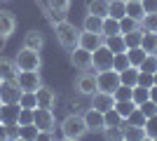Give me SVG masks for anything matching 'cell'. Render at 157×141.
Returning <instances> with one entry per match:
<instances>
[{"instance_id": "8d00e7d4", "label": "cell", "mask_w": 157, "mask_h": 141, "mask_svg": "<svg viewBox=\"0 0 157 141\" xmlns=\"http://www.w3.org/2000/svg\"><path fill=\"white\" fill-rule=\"evenodd\" d=\"M141 28L145 33H157V14H145L141 19Z\"/></svg>"}, {"instance_id": "603a6c76", "label": "cell", "mask_w": 157, "mask_h": 141, "mask_svg": "<svg viewBox=\"0 0 157 141\" xmlns=\"http://www.w3.org/2000/svg\"><path fill=\"white\" fill-rule=\"evenodd\" d=\"M105 45H108V49H110L113 54L127 52V45H124V38H122V33H117V35H108V38H105Z\"/></svg>"}, {"instance_id": "1f68e13d", "label": "cell", "mask_w": 157, "mask_h": 141, "mask_svg": "<svg viewBox=\"0 0 157 141\" xmlns=\"http://www.w3.org/2000/svg\"><path fill=\"white\" fill-rule=\"evenodd\" d=\"M19 108H38V96L35 92H21V99L17 104Z\"/></svg>"}, {"instance_id": "3957f363", "label": "cell", "mask_w": 157, "mask_h": 141, "mask_svg": "<svg viewBox=\"0 0 157 141\" xmlns=\"http://www.w3.org/2000/svg\"><path fill=\"white\" fill-rule=\"evenodd\" d=\"M14 61H17L19 71H40V66H42L40 49H28V47H21L14 57Z\"/></svg>"}, {"instance_id": "ee69618b", "label": "cell", "mask_w": 157, "mask_h": 141, "mask_svg": "<svg viewBox=\"0 0 157 141\" xmlns=\"http://www.w3.org/2000/svg\"><path fill=\"white\" fill-rule=\"evenodd\" d=\"M145 14H157V0H141Z\"/></svg>"}, {"instance_id": "c3c4849f", "label": "cell", "mask_w": 157, "mask_h": 141, "mask_svg": "<svg viewBox=\"0 0 157 141\" xmlns=\"http://www.w3.org/2000/svg\"><path fill=\"white\" fill-rule=\"evenodd\" d=\"M0 85H2V78H0Z\"/></svg>"}, {"instance_id": "f546056e", "label": "cell", "mask_w": 157, "mask_h": 141, "mask_svg": "<svg viewBox=\"0 0 157 141\" xmlns=\"http://www.w3.org/2000/svg\"><path fill=\"white\" fill-rule=\"evenodd\" d=\"M145 54H148V52H145L143 47H131V49H127V57H129L131 66H136V68L141 66V61L145 59Z\"/></svg>"}, {"instance_id": "ffe728a7", "label": "cell", "mask_w": 157, "mask_h": 141, "mask_svg": "<svg viewBox=\"0 0 157 141\" xmlns=\"http://www.w3.org/2000/svg\"><path fill=\"white\" fill-rule=\"evenodd\" d=\"M108 5H110V0H89L87 2V14L108 17Z\"/></svg>"}, {"instance_id": "b9f144b4", "label": "cell", "mask_w": 157, "mask_h": 141, "mask_svg": "<svg viewBox=\"0 0 157 141\" xmlns=\"http://www.w3.org/2000/svg\"><path fill=\"white\" fill-rule=\"evenodd\" d=\"M138 108H141V113H143L145 118H150V115H155V113H157V104H155L152 99H148L145 104H141Z\"/></svg>"}, {"instance_id": "d590c367", "label": "cell", "mask_w": 157, "mask_h": 141, "mask_svg": "<svg viewBox=\"0 0 157 141\" xmlns=\"http://www.w3.org/2000/svg\"><path fill=\"white\" fill-rule=\"evenodd\" d=\"M33 111H35V108H19V115H17V125H19V127L33 125Z\"/></svg>"}, {"instance_id": "ab89813d", "label": "cell", "mask_w": 157, "mask_h": 141, "mask_svg": "<svg viewBox=\"0 0 157 141\" xmlns=\"http://www.w3.org/2000/svg\"><path fill=\"white\" fill-rule=\"evenodd\" d=\"M103 136L108 141H113V139H124V134H122V125H120V127H103Z\"/></svg>"}, {"instance_id": "f1b7e54d", "label": "cell", "mask_w": 157, "mask_h": 141, "mask_svg": "<svg viewBox=\"0 0 157 141\" xmlns=\"http://www.w3.org/2000/svg\"><path fill=\"white\" fill-rule=\"evenodd\" d=\"M141 47H143L148 54H157V33H145V31H143Z\"/></svg>"}, {"instance_id": "7bdbcfd3", "label": "cell", "mask_w": 157, "mask_h": 141, "mask_svg": "<svg viewBox=\"0 0 157 141\" xmlns=\"http://www.w3.org/2000/svg\"><path fill=\"white\" fill-rule=\"evenodd\" d=\"M127 122H131V125H145V115L141 113V108H136V111L127 118Z\"/></svg>"}, {"instance_id": "2e32d148", "label": "cell", "mask_w": 157, "mask_h": 141, "mask_svg": "<svg viewBox=\"0 0 157 141\" xmlns=\"http://www.w3.org/2000/svg\"><path fill=\"white\" fill-rule=\"evenodd\" d=\"M122 134H124L127 141H145L148 139V134H145V127L143 125H131V122H122Z\"/></svg>"}, {"instance_id": "4316f807", "label": "cell", "mask_w": 157, "mask_h": 141, "mask_svg": "<svg viewBox=\"0 0 157 141\" xmlns=\"http://www.w3.org/2000/svg\"><path fill=\"white\" fill-rule=\"evenodd\" d=\"M136 108H138V106H136V104H134L131 99H124V101H115V111H117V113L122 115L124 120L129 118L131 113H134V111H136Z\"/></svg>"}, {"instance_id": "d6986e66", "label": "cell", "mask_w": 157, "mask_h": 141, "mask_svg": "<svg viewBox=\"0 0 157 141\" xmlns=\"http://www.w3.org/2000/svg\"><path fill=\"white\" fill-rule=\"evenodd\" d=\"M42 45H45V38L40 31H28L24 35V47H28V49H42Z\"/></svg>"}, {"instance_id": "30bf717a", "label": "cell", "mask_w": 157, "mask_h": 141, "mask_svg": "<svg viewBox=\"0 0 157 141\" xmlns=\"http://www.w3.org/2000/svg\"><path fill=\"white\" fill-rule=\"evenodd\" d=\"M113 57H115V54L110 52V49H108V45H101V47H96V49H94L92 52V61H94V71H103V68H113Z\"/></svg>"}, {"instance_id": "4dcf8cb0", "label": "cell", "mask_w": 157, "mask_h": 141, "mask_svg": "<svg viewBox=\"0 0 157 141\" xmlns=\"http://www.w3.org/2000/svg\"><path fill=\"white\" fill-rule=\"evenodd\" d=\"M103 118H105V127H120L122 122H124V118L115 111V108H110V111H105L103 113Z\"/></svg>"}, {"instance_id": "d6a6232c", "label": "cell", "mask_w": 157, "mask_h": 141, "mask_svg": "<svg viewBox=\"0 0 157 141\" xmlns=\"http://www.w3.org/2000/svg\"><path fill=\"white\" fill-rule=\"evenodd\" d=\"M129 66H131V61H129V57H127V52H120V54L113 57V68H115L117 73H122V71L129 68Z\"/></svg>"}, {"instance_id": "9c48e42d", "label": "cell", "mask_w": 157, "mask_h": 141, "mask_svg": "<svg viewBox=\"0 0 157 141\" xmlns=\"http://www.w3.org/2000/svg\"><path fill=\"white\" fill-rule=\"evenodd\" d=\"M71 64L78 71H92L94 66V61H92V52L89 49H85V47H73L71 49Z\"/></svg>"}, {"instance_id": "d4e9b609", "label": "cell", "mask_w": 157, "mask_h": 141, "mask_svg": "<svg viewBox=\"0 0 157 141\" xmlns=\"http://www.w3.org/2000/svg\"><path fill=\"white\" fill-rule=\"evenodd\" d=\"M124 14H127V0H110V5H108V17L122 19Z\"/></svg>"}, {"instance_id": "4fadbf2b", "label": "cell", "mask_w": 157, "mask_h": 141, "mask_svg": "<svg viewBox=\"0 0 157 141\" xmlns=\"http://www.w3.org/2000/svg\"><path fill=\"white\" fill-rule=\"evenodd\" d=\"M85 122H87V129L89 132H103V127H105V118H103V113L101 111H96V108H89L85 115Z\"/></svg>"}, {"instance_id": "ba28073f", "label": "cell", "mask_w": 157, "mask_h": 141, "mask_svg": "<svg viewBox=\"0 0 157 141\" xmlns=\"http://www.w3.org/2000/svg\"><path fill=\"white\" fill-rule=\"evenodd\" d=\"M17 85H19L21 92H35V89L42 85L40 71H19V75H17Z\"/></svg>"}, {"instance_id": "bcb514c9", "label": "cell", "mask_w": 157, "mask_h": 141, "mask_svg": "<svg viewBox=\"0 0 157 141\" xmlns=\"http://www.w3.org/2000/svg\"><path fill=\"white\" fill-rule=\"evenodd\" d=\"M0 122H2V106H0Z\"/></svg>"}, {"instance_id": "f35d334b", "label": "cell", "mask_w": 157, "mask_h": 141, "mask_svg": "<svg viewBox=\"0 0 157 141\" xmlns=\"http://www.w3.org/2000/svg\"><path fill=\"white\" fill-rule=\"evenodd\" d=\"M141 26V21H136V19H131V17H122V19H120V31H122V33H129V31H134V28H138Z\"/></svg>"}, {"instance_id": "8992f818", "label": "cell", "mask_w": 157, "mask_h": 141, "mask_svg": "<svg viewBox=\"0 0 157 141\" xmlns=\"http://www.w3.org/2000/svg\"><path fill=\"white\" fill-rule=\"evenodd\" d=\"M19 99H21V89L17 85V80H2V85H0L2 106H14V104H19Z\"/></svg>"}, {"instance_id": "7dc6e473", "label": "cell", "mask_w": 157, "mask_h": 141, "mask_svg": "<svg viewBox=\"0 0 157 141\" xmlns=\"http://www.w3.org/2000/svg\"><path fill=\"white\" fill-rule=\"evenodd\" d=\"M155 85H157V73H155Z\"/></svg>"}, {"instance_id": "277c9868", "label": "cell", "mask_w": 157, "mask_h": 141, "mask_svg": "<svg viewBox=\"0 0 157 141\" xmlns=\"http://www.w3.org/2000/svg\"><path fill=\"white\" fill-rule=\"evenodd\" d=\"M120 85H122V80H120V73L115 71V68H103V71H96V89L113 94Z\"/></svg>"}, {"instance_id": "7402d4cb", "label": "cell", "mask_w": 157, "mask_h": 141, "mask_svg": "<svg viewBox=\"0 0 157 141\" xmlns=\"http://www.w3.org/2000/svg\"><path fill=\"white\" fill-rule=\"evenodd\" d=\"M122 38H124L127 49H131V47H141V40H143V28L138 26V28H134V31H129V33H122Z\"/></svg>"}, {"instance_id": "9a60e30c", "label": "cell", "mask_w": 157, "mask_h": 141, "mask_svg": "<svg viewBox=\"0 0 157 141\" xmlns=\"http://www.w3.org/2000/svg\"><path fill=\"white\" fill-rule=\"evenodd\" d=\"M35 96H38L40 108H54V104H56V92L52 87H47V85H40L35 89Z\"/></svg>"}, {"instance_id": "60d3db41", "label": "cell", "mask_w": 157, "mask_h": 141, "mask_svg": "<svg viewBox=\"0 0 157 141\" xmlns=\"http://www.w3.org/2000/svg\"><path fill=\"white\" fill-rule=\"evenodd\" d=\"M138 85H141V87H152V85H155V73L141 71V73H138Z\"/></svg>"}, {"instance_id": "74e56055", "label": "cell", "mask_w": 157, "mask_h": 141, "mask_svg": "<svg viewBox=\"0 0 157 141\" xmlns=\"http://www.w3.org/2000/svg\"><path fill=\"white\" fill-rule=\"evenodd\" d=\"M145 134H148V139H157V113L150 115V118H145Z\"/></svg>"}, {"instance_id": "e575fe53", "label": "cell", "mask_w": 157, "mask_h": 141, "mask_svg": "<svg viewBox=\"0 0 157 141\" xmlns=\"http://www.w3.org/2000/svg\"><path fill=\"white\" fill-rule=\"evenodd\" d=\"M47 5H49L52 12H56V14L63 17V14L71 10V0H47Z\"/></svg>"}, {"instance_id": "ac0fdd59", "label": "cell", "mask_w": 157, "mask_h": 141, "mask_svg": "<svg viewBox=\"0 0 157 141\" xmlns=\"http://www.w3.org/2000/svg\"><path fill=\"white\" fill-rule=\"evenodd\" d=\"M82 31H89V33H103V17L87 14L85 21H82Z\"/></svg>"}, {"instance_id": "7c38bea8", "label": "cell", "mask_w": 157, "mask_h": 141, "mask_svg": "<svg viewBox=\"0 0 157 141\" xmlns=\"http://www.w3.org/2000/svg\"><path fill=\"white\" fill-rule=\"evenodd\" d=\"M17 31V19L10 10H0V40H7Z\"/></svg>"}, {"instance_id": "8fae6325", "label": "cell", "mask_w": 157, "mask_h": 141, "mask_svg": "<svg viewBox=\"0 0 157 141\" xmlns=\"http://www.w3.org/2000/svg\"><path fill=\"white\" fill-rule=\"evenodd\" d=\"M92 108H96V111H101V113H105V111L115 108V94L96 89V92L92 94Z\"/></svg>"}, {"instance_id": "44dd1931", "label": "cell", "mask_w": 157, "mask_h": 141, "mask_svg": "<svg viewBox=\"0 0 157 141\" xmlns=\"http://www.w3.org/2000/svg\"><path fill=\"white\" fill-rule=\"evenodd\" d=\"M138 71L136 66H129V68H124L122 73H120V80H122V85H127V87H136L138 85Z\"/></svg>"}, {"instance_id": "5b68a950", "label": "cell", "mask_w": 157, "mask_h": 141, "mask_svg": "<svg viewBox=\"0 0 157 141\" xmlns=\"http://www.w3.org/2000/svg\"><path fill=\"white\" fill-rule=\"evenodd\" d=\"M33 125L38 127V132H52L54 125H56L52 108H40L38 106L35 111H33Z\"/></svg>"}, {"instance_id": "f6af8a7d", "label": "cell", "mask_w": 157, "mask_h": 141, "mask_svg": "<svg viewBox=\"0 0 157 141\" xmlns=\"http://www.w3.org/2000/svg\"><path fill=\"white\" fill-rule=\"evenodd\" d=\"M150 99L157 104V85H152V87H150Z\"/></svg>"}, {"instance_id": "6da1fadb", "label": "cell", "mask_w": 157, "mask_h": 141, "mask_svg": "<svg viewBox=\"0 0 157 141\" xmlns=\"http://www.w3.org/2000/svg\"><path fill=\"white\" fill-rule=\"evenodd\" d=\"M54 35H56V42L63 49H68V52H71L73 47L80 45V28L75 24H71V21H66V19L54 24Z\"/></svg>"}, {"instance_id": "5bb4252c", "label": "cell", "mask_w": 157, "mask_h": 141, "mask_svg": "<svg viewBox=\"0 0 157 141\" xmlns=\"http://www.w3.org/2000/svg\"><path fill=\"white\" fill-rule=\"evenodd\" d=\"M105 42L103 33H89V31H80V47H85L89 52H94L96 47H101Z\"/></svg>"}, {"instance_id": "681fc988", "label": "cell", "mask_w": 157, "mask_h": 141, "mask_svg": "<svg viewBox=\"0 0 157 141\" xmlns=\"http://www.w3.org/2000/svg\"><path fill=\"white\" fill-rule=\"evenodd\" d=\"M0 106H2V101H0Z\"/></svg>"}, {"instance_id": "7a4b0ae2", "label": "cell", "mask_w": 157, "mask_h": 141, "mask_svg": "<svg viewBox=\"0 0 157 141\" xmlns=\"http://www.w3.org/2000/svg\"><path fill=\"white\" fill-rule=\"evenodd\" d=\"M87 132H89V129H87L85 118H82V115H78V113L66 115L63 122H61V134H63V139L78 141V139H82Z\"/></svg>"}, {"instance_id": "836d02e7", "label": "cell", "mask_w": 157, "mask_h": 141, "mask_svg": "<svg viewBox=\"0 0 157 141\" xmlns=\"http://www.w3.org/2000/svg\"><path fill=\"white\" fill-rule=\"evenodd\" d=\"M138 71H145V73H157V54H145V59L141 61Z\"/></svg>"}, {"instance_id": "484cf974", "label": "cell", "mask_w": 157, "mask_h": 141, "mask_svg": "<svg viewBox=\"0 0 157 141\" xmlns=\"http://www.w3.org/2000/svg\"><path fill=\"white\" fill-rule=\"evenodd\" d=\"M148 99H150V87H141V85H136V87L131 89V101H134L136 106L145 104Z\"/></svg>"}, {"instance_id": "e0dca14e", "label": "cell", "mask_w": 157, "mask_h": 141, "mask_svg": "<svg viewBox=\"0 0 157 141\" xmlns=\"http://www.w3.org/2000/svg\"><path fill=\"white\" fill-rule=\"evenodd\" d=\"M17 75H19L17 61L10 59V57H0V78L2 80H17Z\"/></svg>"}, {"instance_id": "cb8c5ba5", "label": "cell", "mask_w": 157, "mask_h": 141, "mask_svg": "<svg viewBox=\"0 0 157 141\" xmlns=\"http://www.w3.org/2000/svg\"><path fill=\"white\" fill-rule=\"evenodd\" d=\"M127 17H131L136 21H141L145 17V10L141 5V0H127Z\"/></svg>"}, {"instance_id": "52a82bcc", "label": "cell", "mask_w": 157, "mask_h": 141, "mask_svg": "<svg viewBox=\"0 0 157 141\" xmlns=\"http://www.w3.org/2000/svg\"><path fill=\"white\" fill-rule=\"evenodd\" d=\"M75 89L82 96H92L96 92V73L92 71H80V75L75 78Z\"/></svg>"}, {"instance_id": "83f0119b", "label": "cell", "mask_w": 157, "mask_h": 141, "mask_svg": "<svg viewBox=\"0 0 157 141\" xmlns=\"http://www.w3.org/2000/svg\"><path fill=\"white\" fill-rule=\"evenodd\" d=\"M122 33L120 31V19H115V17H103V35L108 38V35H117Z\"/></svg>"}]
</instances>
